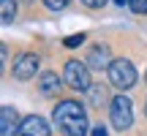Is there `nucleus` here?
Returning a JSON list of instances; mask_svg holds the SVG:
<instances>
[{
  "instance_id": "1",
  "label": "nucleus",
  "mask_w": 147,
  "mask_h": 136,
  "mask_svg": "<svg viewBox=\"0 0 147 136\" xmlns=\"http://www.w3.org/2000/svg\"><path fill=\"white\" fill-rule=\"evenodd\" d=\"M52 120L57 123V128L65 136H84L90 131L87 114H84L82 104H76V101H60L52 112Z\"/></svg>"
},
{
  "instance_id": "2",
  "label": "nucleus",
  "mask_w": 147,
  "mask_h": 136,
  "mask_svg": "<svg viewBox=\"0 0 147 136\" xmlns=\"http://www.w3.org/2000/svg\"><path fill=\"white\" fill-rule=\"evenodd\" d=\"M109 82L117 90H131L136 84V68H134V63L125 57H115L109 65Z\"/></svg>"
},
{
  "instance_id": "3",
  "label": "nucleus",
  "mask_w": 147,
  "mask_h": 136,
  "mask_svg": "<svg viewBox=\"0 0 147 136\" xmlns=\"http://www.w3.org/2000/svg\"><path fill=\"white\" fill-rule=\"evenodd\" d=\"M63 79L65 84L74 90H90V65L82 63V60H68L65 63V71H63Z\"/></svg>"
},
{
  "instance_id": "4",
  "label": "nucleus",
  "mask_w": 147,
  "mask_h": 136,
  "mask_svg": "<svg viewBox=\"0 0 147 136\" xmlns=\"http://www.w3.org/2000/svg\"><path fill=\"white\" fill-rule=\"evenodd\" d=\"M109 117H112V125H115V128H120V131L131 128V123H134L131 101H128L125 95H115V98L109 101Z\"/></svg>"
},
{
  "instance_id": "5",
  "label": "nucleus",
  "mask_w": 147,
  "mask_h": 136,
  "mask_svg": "<svg viewBox=\"0 0 147 136\" xmlns=\"http://www.w3.org/2000/svg\"><path fill=\"white\" fill-rule=\"evenodd\" d=\"M84 63H87L90 68H93V71H109V65H112V57H109V46H104V44H95V46L87 52Z\"/></svg>"
},
{
  "instance_id": "6",
  "label": "nucleus",
  "mask_w": 147,
  "mask_h": 136,
  "mask_svg": "<svg viewBox=\"0 0 147 136\" xmlns=\"http://www.w3.org/2000/svg\"><path fill=\"white\" fill-rule=\"evenodd\" d=\"M22 128V120L16 114L14 106H3L0 109V136H16Z\"/></svg>"
},
{
  "instance_id": "7",
  "label": "nucleus",
  "mask_w": 147,
  "mask_h": 136,
  "mask_svg": "<svg viewBox=\"0 0 147 136\" xmlns=\"http://www.w3.org/2000/svg\"><path fill=\"white\" fill-rule=\"evenodd\" d=\"M49 133H52V131H49V125H47V120H44V117L30 114V117H25V120H22L19 136H49Z\"/></svg>"
},
{
  "instance_id": "8",
  "label": "nucleus",
  "mask_w": 147,
  "mask_h": 136,
  "mask_svg": "<svg viewBox=\"0 0 147 136\" xmlns=\"http://www.w3.org/2000/svg\"><path fill=\"white\" fill-rule=\"evenodd\" d=\"M38 63H41L38 55H22V57L16 60V65H14V76L22 79V82H25V79H33L36 71H38Z\"/></svg>"
},
{
  "instance_id": "9",
  "label": "nucleus",
  "mask_w": 147,
  "mask_h": 136,
  "mask_svg": "<svg viewBox=\"0 0 147 136\" xmlns=\"http://www.w3.org/2000/svg\"><path fill=\"white\" fill-rule=\"evenodd\" d=\"M38 87H41L44 95H57V90H60V79H57V73H41V82H38Z\"/></svg>"
},
{
  "instance_id": "10",
  "label": "nucleus",
  "mask_w": 147,
  "mask_h": 136,
  "mask_svg": "<svg viewBox=\"0 0 147 136\" xmlns=\"http://www.w3.org/2000/svg\"><path fill=\"white\" fill-rule=\"evenodd\" d=\"M0 16H3V25L14 22V16H16V3L14 0H0Z\"/></svg>"
},
{
  "instance_id": "11",
  "label": "nucleus",
  "mask_w": 147,
  "mask_h": 136,
  "mask_svg": "<svg viewBox=\"0 0 147 136\" xmlns=\"http://www.w3.org/2000/svg\"><path fill=\"white\" fill-rule=\"evenodd\" d=\"M87 95H90V101H93V106H104V101H106V90L101 87V84H93V87L87 90Z\"/></svg>"
},
{
  "instance_id": "12",
  "label": "nucleus",
  "mask_w": 147,
  "mask_h": 136,
  "mask_svg": "<svg viewBox=\"0 0 147 136\" xmlns=\"http://www.w3.org/2000/svg\"><path fill=\"white\" fill-rule=\"evenodd\" d=\"M68 3H71V0H44V5H47L49 11H63Z\"/></svg>"
},
{
  "instance_id": "13",
  "label": "nucleus",
  "mask_w": 147,
  "mask_h": 136,
  "mask_svg": "<svg viewBox=\"0 0 147 136\" xmlns=\"http://www.w3.org/2000/svg\"><path fill=\"white\" fill-rule=\"evenodd\" d=\"M134 14H147V0H128Z\"/></svg>"
},
{
  "instance_id": "14",
  "label": "nucleus",
  "mask_w": 147,
  "mask_h": 136,
  "mask_svg": "<svg viewBox=\"0 0 147 136\" xmlns=\"http://www.w3.org/2000/svg\"><path fill=\"white\" fill-rule=\"evenodd\" d=\"M82 41H84V36H82V33H79V36H68V38H65V46H79Z\"/></svg>"
},
{
  "instance_id": "15",
  "label": "nucleus",
  "mask_w": 147,
  "mask_h": 136,
  "mask_svg": "<svg viewBox=\"0 0 147 136\" xmlns=\"http://www.w3.org/2000/svg\"><path fill=\"white\" fill-rule=\"evenodd\" d=\"M82 3H84V5H90V8H101L106 0H82Z\"/></svg>"
},
{
  "instance_id": "16",
  "label": "nucleus",
  "mask_w": 147,
  "mask_h": 136,
  "mask_svg": "<svg viewBox=\"0 0 147 136\" xmlns=\"http://www.w3.org/2000/svg\"><path fill=\"white\" fill-rule=\"evenodd\" d=\"M90 136H106V128L104 125H95L93 131H90Z\"/></svg>"
},
{
  "instance_id": "17",
  "label": "nucleus",
  "mask_w": 147,
  "mask_h": 136,
  "mask_svg": "<svg viewBox=\"0 0 147 136\" xmlns=\"http://www.w3.org/2000/svg\"><path fill=\"white\" fill-rule=\"evenodd\" d=\"M115 3H117V5H125V3H128V0H115Z\"/></svg>"
},
{
  "instance_id": "18",
  "label": "nucleus",
  "mask_w": 147,
  "mask_h": 136,
  "mask_svg": "<svg viewBox=\"0 0 147 136\" xmlns=\"http://www.w3.org/2000/svg\"><path fill=\"white\" fill-rule=\"evenodd\" d=\"M144 79H147V76H144Z\"/></svg>"
}]
</instances>
